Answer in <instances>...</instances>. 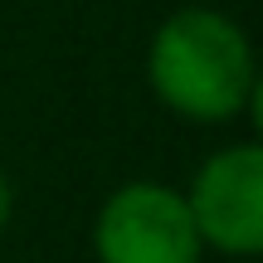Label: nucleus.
<instances>
[{
	"mask_svg": "<svg viewBox=\"0 0 263 263\" xmlns=\"http://www.w3.org/2000/svg\"><path fill=\"white\" fill-rule=\"evenodd\" d=\"M10 215H15V190H10V180H5V171H0V229L10 224Z\"/></svg>",
	"mask_w": 263,
	"mask_h": 263,
	"instance_id": "obj_4",
	"label": "nucleus"
},
{
	"mask_svg": "<svg viewBox=\"0 0 263 263\" xmlns=\"http://www.w3.org/2000/svg\"><path fill=\"white\" fill-rule=\"evenodd\" d=\"M185 205L205 249H219L229 258L263 254V146L239 141L215 151L195 171Z\"/></svg>",
	"mask_w": 263,
	"mask_h": 263,
	"instance_id": "obj_3",
	"label": "nucleus"
},
{
	"mask_svg": "<svg viewBox=\"0 0 263 263\" xmlns=\"http://www.w3.org/2000/svg\"><path fill=\"white\" fill-rule=\"evenodd\" d=\"M93 254L98 263H200L205 244L176 185L132 180L112 190L98 210Z\"/></svg>",
	"mask_w": 263,
	"mask_h": 263,
	"instance_id": "obj_2",
	"label": "nucleus"
},
{
	"mask_svg": "<svg viewBox=\"0 0 263 263\" xmlns=\"http://www.w3.org/2000/svg\"><path fill=\"white\" fill-rule=\"evenodd\" d=\"M146 83L176 117L229 122L258 98L254 44L224 10L180 5L151 34Z\"/></svg>",
	"mask_w": 263,
	"mask_h": 263,
	"instance_id": "obj_1",
	"label": "nucleus"
}]
</instances>
